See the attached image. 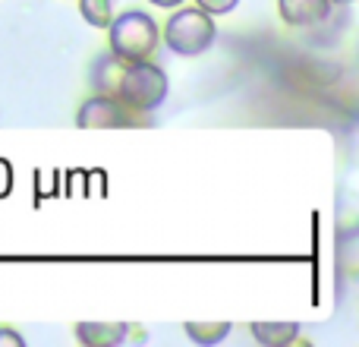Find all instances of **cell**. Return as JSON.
I'll use <instances>...</instances> for the list:
<instances>
[{"instance_id":"obj_11","label":"cell","mask_w":359,"mask_h":347,"mask_svg":"<svg viewBox=\"0 0 359 347\" xmlns=\"http://www.w3.org/2000/svg\"><path fill=\"white\" fill-rule=\"evenodd\" d=\"M236 4H240V0H196V6H202L211 16H227V13H233Z\"/></svg>"},{"instance_id":"obj_12","label":"cell","mask_w":359,"mask_h":347,"mask_svg":"<svg viewBox=\"0 0 359 347\" xmlns=\"http://www.w3.org/2000/svg\"><path fill=\"white\" fill-rule=\"evenodd\" d=\"M10 190H13V168H10V162L0 158V199L10 196Z\"/></svg>"},{"instance_id":"obj_2","label":"cell","mask_w":359,"mask_h":347,"mask_svg":"<svg viewBox=\"0 0 359 347\" xmlns=\"http://www.w3.org/2000/svg\"><path fill=\"white\" fill-rule=\"evenodd\" d=\"M217 25L215 16L202 6H174L161 29V44H168L180 57H198L215 44Z\"/></svg>"},{"instance_id":"obj_13","label":"cell","mask_w":359,"mask_h":347,"mask_svg":"<svg viewBox=\"0 0 359 347\" xmlns=\"http://www.w3.org/2000/svg\"><path fill=\"white\" fill-rule=\"evenodd\" d=\"M0 344H13V347H22L25 338L19 332H10V329H0Z\"/></svg>"},{"instance_id":"obj_10","label":"cell","mask_w":359,"mask_h":347,"mask_svg":"<svg viewBox=\"0 0 359 347\" xmlns=\"http://www.w3.org/2000/svg\"><path fill=\"white\" fill-rule=\"evenodd\" d=\"M114 10H117V0H79L82 19L95 29H107V22L114 19Z\"/></svg>"},{"instance_id":"obj_4","label":"cell","mask_w":359,"mask_h":347,"mask_svg":"<svg viewBox=\"0 0 359 347\" xmlns=\"http://www.w3.org/2000/svg\"><path fill=\"white\" fill-rule=\"evenodd\" d=\"M145 114L126 107L117 95H92L76 111V126L79 130H120V126H139Z\"/></svg>"},{"instance_id":"obj_8","label":"cell","mask_w":359,"mask_h":347,"mask_svg":"<svg viewBox=\"0 0 359 347\" xmlns=\"http://www.w3.org/2000/svg\"><path fill=\"white\" fill-rule=\"evenodd\" d=\"M252 338L265 347H284V344H293L299 335V325L297 322H252L249 325Z\"/></svg>"},{"instance_id":"obj_15","label":"cell","mask_w":359,"mask_h":347,"mask_svg":"<svg viewBox=\"0 0 359 347\" xmlns=\"http://www.w3.org/2000/svg\"><path fill=\"white\" fill-rule=\"evenodd\" d=\"M331 4H353V0H331Z\"/></svg>"},{"instance_id":"obj_3","label":"cell","mask_w":359,"mask_h":347,"mask_svg":"<svg viewBox=\"0 0 359 347\" xmlns=\"http://www.w3.org/2000/svg\"><path fill=\"white\" fill-rule=\"evenodd\" d=\"M168 92H170V79L155 60H130L123 70V79H120L117 98L133 111L151 114L155 107L164 105Z\"/></svg>"},{"instance_id":"obj_14","label":"cell","mask_w":359,"mask_h":347,"mask_svg":"<svg viewBox=\"0 0 359 347\" xmlns=\"http://www.w3.org/2000/svg\"><path fill=\"white\" fill-rule=\"evenodd\" d=\"M155 6H161V10H174V6H180L183 0H151Z\"/></svg>"},{"instance_id":"obj_9","label":"cell","mask_w":359,"mask_h":347,"mask_svg":"<svg viewBox=\"0 0 359 347\" xmlns=\"http://www.w3.org/2000/svg\"><path fill=\"white\" fill-rule=\"evenodd\" d=\"M183 335L189 338L192 344L211 347L230 335V322H183Z\"/></svg>"},{"instance_id":"obj_5","label":"cell","mask_w":359,"mask_h":347,"mask_svg":"<svg viewBox=\"0 0 359 347\" xmlns=\"http://www.w3.org/2000/svg\"><path fill=\"white\" fill-rule=\"evenodd\" d=\"M126 63L130 60L117 57L111 48L101 51V54L92 60V67H88V86H92V92L95 95H117Z\"/></svg>"},{"instance_id":"obj_1","label":"cell","mask_w":359,"mask_h":347,"mask_svg":"<svg viewBox=\"0 0 359 347\" xmlns=\"http://www.w3.org/2000/svg\"><path fill=\"white\" fill-rule=\"evenodd\" d=\"M111 51L123 60H151L161 48V29L145 10H126L107 22Z\"/></svg>"},{"instance_id":"obj_6","label":"cell","mask_w":359,"mask_h":347,"mask_svg":"<svg viewBox=\"0 0 359 347\" xmlns=\"http://www.w3.org/2000/svg\"><path fill=\"white\" fill-rule=\"evenodd\" d=\"M278 13L287 25L306 29V25H318L328 19L331 0H278Z\"/></svg>"},{"instance_id":"obj_7","label":"cell","mask_w":359,"mask_h":347,"mask_svg":"<svg viewBox=\"0 0 359 347\" xmlns=\"http://www.w3.org/2000/svg\"><path fill=\"white\" fill-rule=\"evenodd\" d=\"M130 335L126 322H79L76 325V338L88 347H114Z\"/></svg>"}]
</instances>
